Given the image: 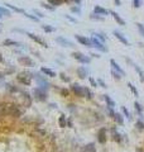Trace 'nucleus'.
Instances as JSON below:
<instances>
[{"label": "nucleus", "instance_id": "obj_58", "mask_svg": "<svg viewBox=\"0 0 144 152\" xmlns=\"http://www.w3.org/2000/svg\"><path fill=\"white\" fill-rule=\"evenodd\" d=\"M1 18H3V14H0V19H1Z\"/></svg>", "mask_w": 144, "mask_h": 152}, {"label": "nucleus", "instance_id": "obj_50", "mask_svg": "<svg viewBox=\"0 0 144 152\" xmlns=\"http://www.w3.org/2000/svg\"><path fill=\"white\" fill-rule=\"evenodd\" d=\"M65 18H66V19H68L70 22H72V23H76V22H77V20H76L75 18H72L71 15H67V14H66V15H65Z\"/></svg>", "mask_w": 144, "mask_h": 152}, {"label": "nucleus", "instance_id": "obj_19", "mask_svg": "<svg viewBox=\"0 0 144 152\" xmlns=\"http://www.w3.org/2000/svg\"><path fill=\"white\" fill-rule=\"evenodd\" d=\"M41 72L43 74L44 76H48V77H56L57 74L53 71L52 69H48V67H42L41 69Z\"/></svg>", "mask_w": 144, "mask_h": 152}, {"label": "nucleus", "instance_id": "obj_10", "mask_svg": "<svg viewBox=\"0 0 144 152\" xmlns=\"http://www.w3.org/2000/svg\"><path fill=\"white\" fill-rule=\"evenodd\" d=\"M91 42H92V47H95L97 51H100V52H108V47L105 46V43H102L97 38L92 37L91 38Z\"/></svg>", "mask_w": 144, "mask_h": 152}, {"label": "nucleus", "instance_id": "obj_30", "mask_svg": "<svg viewBox=\"0 0 144 152\" xmlns=\"http://www.w3.org/2000/svg\"><path fill=\"white\" fill-rule=\"evenodd\" d=\"M48 4H51L52 7H60V5H62L63 3H65V0H47Z\"/></svg>", "mask_w": 144, "mask_h": 152}, {"label": "nucleus", "instance_id": "obj_48", "mask_svg": "<svg viewBox=\"0 0 144 152\" xmlns=\"http://www.w3.org/2000/svg\"><path fill=\"white\" fill-rule=\"evenodd\" d=\"M88 81H90L91 86H94V87H97V86H99V84H97V81L95 80L94 77H91V76H90V77H88Z\"/></svg>", "mask_w": 144, "mask_h": 152}, {"label": "nucleus", "instance_id": "obj_57", "mask_svg": "<svg viewBox=\"0 0 144 152\" xmlns=\"http://www.w3.org/2000/svg\"><path fill=\"white\" fill-rule=\"evenodd\" d=\"M137 152H144V151L142 150V148H137Z\"/></svg>", "mask_w": 144, "mask_h": 152}, {"label": "nucleus", "instance_id": "obj_20", "mask_svg": "<svg viewBox=\"0 0 144 152\" xmlns=\"http://www.w3.org/2000/svg\"><path fill=\"white\" fill-rule=\"evenodd\" d=\"M134 109H135V112L138 113V115L140 117L139 119H142V118H143V112H144V108H143V105L140 104L139 102H138V100H137V102H134Z\"/></svg>", "mask_w": 144, "mask_h": 152}, {"label": "nucleus", "instance_id": "obj_43", "mask_svg": "<svg viewBox=\"0 0 144 152\" xmlns=\"http://www.w3.org/2000/svg\"><path fill=\"white\" fill-rule=\"evenodd\" d=\"M106 113H108V115L110 118H114V115H115L114 109H113L111 106H108V105H106Z\"/></svg>", "mask_w": 144, "mask_h": 152}, {"label": "nucleus", "instance_id": "obj_29", "mask_svg": "<svg viewBox=\"0 0 144 152\" xmlns=\"http://www.w3.org/2000/svg\"><path fill=\"white\" fill-rule=\"evenodd\" d=\"M85 152H96V147H95L94 142H90L85 146Z\"/></svg>", "mask_w": 144, "mask_h": 152}, {"label": "nucleus", "instance_id": "obj_53", "mask_svg": "<svg viewBox=\"0 0 144 152\" xmlns=\"http://www.w3.org/2000/svg\"><path fill=\"white\" fill-rule=\"evenodd\" d=\"M90 56H92V57H96V59H100V57H101V56H100L99 53H91Z\"/></svg>", "mask_w": 144, "mask_h": 152}, {"label": "nucleus", "instance_id": "obj_4", "mask_svg": "<svg viewBox=\"0 0 144 152\" xmlns=\"http://www.w3.org/2000/svg\"><path fill=\"white\" fill-rule=\"evenodd\" d=\"M72 59H75L76 61H78L80 63H82V65H88V63L91 62V57L90 56H86L85 53L80 52V51H75V52L71 53Z\"/></svg>", "mask_w": 144, "mask_h": 152}, {"label": "nucleus", "instance_id": "obj_49", "mask_svg": "<svg viewBox=\"0 0 144 152\" xmlns=\"http://www.w3.org/2000/svg\"><path fill=\"white\" fill-rule=\"evenodd\" d=\"M97 84H99L101 87H104V89H106V87H108V86H106V84H105V81H104L102 79H97Z\"/></svg>", "mask_w": 144, "mask_h": 152}, {"label": "nucleus", "instance_id": "obj_39", "mask_svg": "<svg viewBox=\"0 0 144 152\" xmlns=\"http://www.w3.org/2000/svg\"><path fill=\"white\" fill-rule=\"evenodd\" d=\"M71 11L73 14L80 15L81 14V7H80V5H73V7H71Z\"/></svg>", "mask_w": 144, "mask_h": 152}, {"label": "nucleus", "instance_id": "obj_42", "mask_svg": "<svg viewBox=\"0 0 144 152\" xmlns=\"http://www.w3.org/2000/svg\"><path fill=\"white\" fill-rule=\"evenodd\" d=\"M0 14H3V15H10L11 14V11L9 10V9L7 7H0Z\"/></svg>", "mask_w": 144, "mask_h": 152}, {"label": "nucleus", "instance_id": "obj_21", "mask_svg": "<svg viewBox=\"0 0 144 152\" xmlns=\"http://www.w3.org/2000/svg\"><path fill=\"white\" fill-rule=\"evenodd\" d=\"M134 67V70H135L137 71V74H138V76H139V79H140V81H142V83H144V71H143V69L140 67V66H138L137 63H133V65H131Z\"/></svg>", "mask_w": 144, "mask_h": 152}, {"label": "nucleus", "instance_id": "obj_32", "mask_svg": "<svg viewBox=\"0 0 144 152\" xmlns=\"http://www.w3.org/2000/svg\"><path fill=\"white\" fill-rule=\"evenodd\" d=\"M85 98L87 100H92V98H94V93L86 86H85Z\"/></svg>", "mask_w": 144, "mask_h": 152}, {"label": "nucleus", "instance_id": "obj_47", "mask_svg": "<svg viewBox=\"0 0 144 152\" xmlns=\"http://www.w3.org/2000/svg\"><path fill=\"white\" fill-rule=\"evenodd\" d=\"M131 4H133V8H140L142 7V0H133V3H131Z\"/></svg>", "mask_w": 144, "mask_h": 152}, {"label": "nucleus", "instance_id": "obj_35", "mask_svg": "<svg viewBox=\"0 0 144 152\" xmlns=\"http://www.w3.org/2000/svg\"><path fill=\"white\" fill-rule=\"evenodd\" d=\"M135 127H137L138 130H144V122H143V119H138L135 122Z\"/></svg>", "mask_w": 144, "mask_h": 152}, {"label": "nucleus", "instance_id": "obj_13", "mask_svg": "<svg viewBox=\"0 0 144 152\" xmlns=\"http://www.w3.org/2000/svg\"><path fill=\"white\" fill-rule=\"evenodd\" d=\"M94 13L105 17V15H109L110 14V10H109V9H105V8L100 7V5H95V7H94Z\"/></svg>", "mask_w": 144, "mask_h": 152}, {"label": "nucleus", "instance_id": "obj_11", "mask_svg": "<svg viewBox=\"0 0 144 152\" xmlns=\"http://www.w3.org/2000/svg\"><path fill=\"white\" fill-rule=\"evenodd\" d=\"M54 41L57 42L60 46H62V47H75V43H73L72 41H70V39H67L65 37H56Z\"/></svg>", "mask_w": 144, "mask_h": 152}, {"label": "nucleus", "instance_id": "obj_1", "mask_svg": "<svg viewBox=\"0 0 144 152\" xmlns=\"http://www.w3.org/2000/svg\"><path fill=\"white\" fill-rule=\"evenodd\" d=\"M32 76H33V79L37 81V84H38V87L44 89V90L50 89L51 84L47 81V77H44V76L42 75V72H32Z\"/></svg>", "mask_w": 144, "mask_h": 152}, {"label": "nucleus", "instance_id": "obj_34", "mask_svg": "<svg viewBox=\"0 0 144 152\" xmlns=\"http://www.w3.org/2000/svg\"><path fill=\"white\" fill-rule=\"evenodd\" d=\"M128 87H129V89H130V91H131V93H133V95H134V96H137V98H138V96H139V93H138V89H137V87L134 86V85L131 84V83H128Z\"/></svg>", "mask_w": 144, "mask_h": 152}, {"label": "nucleus", "instance_id": "obj_59", "mask_svg": "<svg viewBox=\"0 0 144 152\" xmlns=\"http://www.w3.org/2000/svg\"><path fill=\"white\" fill-rule=\"evenodd\" d=\"M0 30H1V24H0Z\"/></svg>", "mask_w": 144, "mask_h": 152}, {"label": "nucleus", "instance_id": "obj_12", "mask_svg": "<svg viewBox=\"0 0 144 152\" xmlns=\"http://www.w3.org/2000/svg\"><path fill=\"white\" fill-rule=\"evenodd\" d=\"M113 34H114L115 37H116V39H118V41H120L123 44H125V46H130L129 41H128V39H127V37H125V36L123 34V33L120 32V30L114 29V30H113Z\"/></svg>", "mask_w": 144, "mask_h": 152}, {"label": "nucleus", "instance_id": "obj_52", "mask_svg": "<svg viewBox=\"0 0 144 152\" xmlns=\"http://www.w3.org/2000/svg\"><path fill=\"white\" fill-rule=\"evenodd\" d=\"M81 1H82V0H73V4H75V5H81Z\"/></svg>", "mask_w": 144, "mask_h": 152}, {"label": "nucleus", "instance_id": "obj_55", "mask_svg": "<svg viewBox=\"0 0 144 152\" xmlns=\"http://www.w3.org/2000/svg\"><path fill=\"white\" fill-rule=\"evenodd\" d=\"M66 4H73V0H65Z\"/></svg>", "mask_w": 144, "mask_h": 152}, {"label": "nucleus", "instance_id": "obj_22", "mask_svg": "<svg viewBox=\"0 0 144 152\" xmlns=\"http://www.w3.org/2000/svg\"><path fill=\"white\" fill-rule=\"evenodd\" d=\"M3 44H4V46H10V47H22V46H23L20 42L13 41V39H5V41L3 42Z\"/></svg>", "mask_w": 144, "mask_h": 152}, {"label": "nucleus", "instance_id": "obj_23", "mask_svg": "<svg viewBox=\"0 0 144 152\" xmlns=\"http://www.w3.org/2000/svg\"><path fill=\"white\" fill-rule=\"evenodd\" d=\"M102 99L105 100V103H106V105H108V106H111V108H114V106L116 105V103L111 98H110V95H108V94L102 95Z\"/></svg>", "mask_w": 144, "mask_h": 152}, {"label": "nucleus", "instance_id": "obj_26", "mask_svg": "<svg viewBox=\"0 0 144 152\" xmlns=\"http://www.w3.org/2000/svg\"><path fill=\"white\" fill-rule=\"evenodd\" d=\"M7 8H9L10 10H13V11H17V13H20V14H25V11L23 10L22 8H17V7H14V5H11V4H9V3H7V4H4Z\"/></svg>", "mask_w": 144, "mask_h": 152}, {"label": "nucleus", "instance_id": "obj_56", "mask_svg": "<svg viewBox=\"0 0 144 152\" xmlns=\"http://www.w3.org/2000/svg\"><path fill=\"white\" fill-rule=\"evenodd\" d=\"M0 62H4V57H3L1 53H0Z\"/></svg>", "mask_w": 144, "mask_h": 152}, {"label": "nucleus", "instance_id": "obj_44", "mask_svg": "<svg viewBox=\"0 0 144 152\" xmlns=\"http://www.w3.org/2000/svg\"><path fill=\"white\" fill-rule=\"evenodd\" d=\"M24 17L29 18V19H30V20H33V22H39V18H38V17H35L34 14H28V13H25V14H24Z\"/></svg>", "mask_w": 144, "mask_h": 152}, {"label": "nucleus", "instance_id": "obj_28", "mask_svg": "<svg viewBox=\"0 0 144 152\" xmlns=\"http://www.w3.org/2000/svg\"><path fill=\"white\" fill-rule=\"evenodd\" d=\"M58 124H60V127L61 128H65V127H67V118H66V115H61L60 117V119H58Z\"/></svg>", "mask_w": 144, "mask_h": 152}, {"label": "nucleus", "instance_id": "obj_16", "mask_svg": "<svg viewBox=\"0 0 144 152\" xmlns=\"http://www.w3.org/2000/svg\"><path fill=\"white\" fill-rule=\"evenodd\" d=\"M110 132H111V137H113V139H114L115 142L120 143V142L123 141V136L118 132V129H116V128H114V127H113V128L110 129Z\"/></svg>", "mask_w": 144, "mask_h": 152}, {"label": "nucleus", "instance_id": "obj_2", "mask_svg": "<svg viewBox=\"0 0 144 152\" xmlns=\"http://www.w3.org/2000/svg\"><path fill=\"white\" fill-rule=\"evenodd\" d=\"M32 80H33L32 72L23 71V72H19V74L17 75V81L19 84L24 85V86H30V85H32Z\"/></svg>", "mask_w": 144, "mask_h": 152}, {"label": "nucleus", "instance_id": "obj_14", "mask_svg": "<svg viewBox=\"0 0 144 152\" xmlns=\"http://www.w3.org/2000/svg\"><path fill=\"white\" fill-rule=\"evenodd\" d=\"M110 66H111V69L113 70H115L116 72H119L121 76H125V71L120 67V65H119L118 62H116L115 60H110Z\"/></svg>", "mask_w": 144, "mask_h": 152}, {"label": "nucleus", "instance_id": "obj_9", "mask_svg": "<svg viewBox=\"0 0 144 152\" xmlns=\"http://www.w3.org/2000/svg\"><path fill=\"white\" fill-rule=\"evenodd\" d=\"M18 62H19L22 66H27V67H34L35 66V62L30 59L29 56H19Z\"/></svg>", "mask_w": 144, "mask_h": 152}, {"label": "nucleus", "instance_id": "obj_38", "mask_svg": "<svg viewBox=\"0 0 144 152\" xmlns=\"http://www.w3.org/2000/svg\"><path fill=\"white\" fill-rule=\"evenodd\" d=\"M135 26H137V28H138V32H139V34L144 38V24H142V23H137Z\"/></svg>", "mask_w": 144, "mask_h": 152}, {"label": "nucleus", "instance_id": "obj_40", "mask_svg": "<svg viewBox=\"0 0 144 152\" xmlns=\"http://www.w3.org/2000/svg\"><path fill=\"white\" fill-rule=\"evenodd\" d=\"M60 79L63 81V83H71V79H70L68 76L65 74V72H61V74H60Z\"/></svg>", "mask_w": 144, "mask_h": 152}, {"label": "nucleus", "instance_id": "obj_41", "mask_svg": "<svg viewBox=\"0 0 144 152\" xmlns=\"http://www.w3.org/2000/svg\"><path fill=\"white\" fill-rule=\"evenodd\" d=\"M41 5H42V8H44V9H47V10H50V11H54V7H52L51 4H48V3H41Z\"/></svg>", "mask_w": 144, "mask_h": 152}, {"label": "nucleus", "instance_id": "obj_7", "mask_svg": "<svg viewBox=\"0 0 144 152\" xmlns=\"http://www.w3.org/2000/svg\"><path fill=\"white\" fill-rule=\"evenodd\" d=\"M25 34L28 36V37L32 39L33 42H35L37 44H39V46H42V47H44V48H48V43L44 41L42 37H39V36H37L34 34V33H30V32H25Z\"/></svg>", "mask_w": 144, "mask_h": 152}, {"label": "nucleus", "instance_id": "obj_27", "mask_svg": "<svg viewBox=\"0 0 144 152\" xmlns=\"http://www.w3.org/2000/svg\"><path fill=\"white\" fill-rule=\"evenodd\" d=\"M42 29H43V32H46V33H53L54 30H56V28L50 26V24H42Z\"/></svg>", "mask_w": 144, "mask_h": 152}, {"label": "nucleus", "instance_id": "obj_46", "mask_svg": "<svg viewBox=\"0 0 144 152\" xmlns=\"http://www.w3.org/2000/svg\"><path fill=\"white\" fill-rule=\"evenodd\" d=\"M33 14H34L35 17H38L39 19H42V18H44V14L42 13L41 10H38V9H33Z\"/></svg>", "mask_w": 144, "mask_h": 152}, {"label": "nucleus", "instance_id": "obj_33", "mask_svg": "<svg viewBox=\"0 0 144 152\" xmlns=\"http://www.w3.org/2000/svg\"><path fill=\"white\" fill-rule=\"evenodd\" d=\"M22 95H23V98H24V100H25V103H27V105H30L32 104V98H30V95L28 93H25V91H22Z\"/></svg>", "mask_w": 144, "mask_h": 152}, {"label": "nucleus", "instance_id": "obj_25", "mask_svg": "<svg viewBox=\"0 0 144 152\" xmlns=\"http://www.w3.org/2000/svg\"><path fill=\"white\" fill-rule=\"evenodd\" d=\"M116 123L119 124V126H124V117H123V114H120V113H115V115H114V118H113Z\"/></svg>", "mask_w": 144, "mask_h": 152}, {"label": "nucleus", "instance_id": "obj_18", "mask_svg": "<svg viewBox=\"0 0 144 152\" xmlns=\"http://www.w3.org/2000/svg\"><path fill=\"white\" fill-rule=\"evenodd\" d=\"M5 89H7L10 94H15V93H22V89L17 85H13V84H7L5 85Z\"/></svg>", "mask_w": 144, "mask_h": 152}, {"label": "nucleus", "instance_id": "obj_45", "mask_svg": "<svg viewBox=\"0 0 144 152\" xmlns=\"http://www.w3.org/2000/svg\"><path fill=\"white\" fill-rule=\"evenodd\" d=\"M60 94H61V96L66 98V96L70 95V90H67L66 87H62V89H60Z\"/></svg>", "mask_w": 144, "mask_h": 152}, {"label": "nucleus", "instance_id": "obj_24", "mask_svg": "<svg viewBox=\"0 0 144 152\" xmlns=\"http://www.w3.org/2000/svg\"><path fill=\"white\" fill-rule=\"evenodd\" d=\"M92 34H94V37H95V38H97L99 41L102 42V43H105V41L108 39V37H106V36L102 32H92Z\"/></svg>", "mask_w": 144, "mask_h": 152}, {"label": "nucleus", "instance_id": "obj_36", "mask_svg": "<svg viewBox=\"0 0 144 152\" xmlns=\"http://www.w3.org/2000/svg\"><path fill=\"white\" fill-rule=\"evenodd\" d=\"M121 112H123V114H124L125 117L128 118V119L131 120V114H130V112L128 110V108H127V106H121Z\"/></svg>", "mask_w": 144, "mask_h": 152}, {"label": "nucleus", "instance_id": "obj_5", "mask_svg": "<svg viewBox=\"0 0 144 152\" xmlns=\"http://www.w3.org/2000/svg\"><path fill=\"white\" fill-rule=\"evenodd\" d=\"M96 138L100 145H105L108 142V128L106 127H101L96 133Z\"/></svg>", "mask_w": 144, "mask_h": 152}, {"label": "nucleus", "instance_id": "obj_37", "mask_svg": "<svg viewBox=\"0 0 144 152\" xmlns=\"http://www.w3.org/2000/svg\"><path fill=\"white\" fill-rule=\"evenodd\" d=\"M111 76H113V79H114V80H118V81H120L121 77H123L119 72H116L115 70H113V69H111Z\"/></svg>", "mask_w": 144, "mask_h": 152}, {"label": "nucleus", "instance_id": "obj_17", "mask_svg": "<svg viewBox=\"0 0 144 152\" xmlns=\"http://www.w3.org/2000/svg\"><path fill=\"white\" fill-rule=\"evenodd\" d=\"M110 14H111V17L114 18V20L119 24V26H125V20L123 19V18H121L118 13H116V11H114V10H110Z\"/></svg>", "mask_w": 144, "mask_h": 152}, {"label": "nucleus", "instance_id": "obj_54", "mask_svg": "<svg viewBox=\"0 0 144 152\" xmlns=\"http://www.w3.org/2000/svg\"><path fill=\"white\" fill-rule=\"evenodd\" d=\"M4 74H3V72H0V81H3V80H4Z\"/></svg>", "mask_w": 144, "mask_h": 152}, {"label": "nucleus", "instance_id": "obj_8", "mask_svg": "<svg viewBox=\"0 0 144 152\" xmlns=\"http://www.w3.org/2000/svg\"><path fill=\"white\" fill-rule=\"evenodd\" d=\"M75 38H76V41H77L78 43H81L82 46H85V47H88V48L92 47V42H91V38L86 37V36L76 34V36H75Z\"/></svg>", "mask_w": 144, "mask_h": 152}, {"label": "nucleus", "instance_id": "obj_51", "mask_svg": "<svg viewBox=\"0 0 144 152\" xmlns=\"http://www.w3.org/2000/svg\"><path fill=\"white\" fill-rule=\"evenodd\" d=\"M114 4L116 5V7H120V5H121V0H114Z\"/></svg>", "mask_w": 144, "mask_h": 152}, {"label": "nucleus", "instance_id": "obj_6", "mask_svg": "<svg viewBox=\"0 0 144 152\" xmlns=\"http://www.w3.org/2000/svg\"><path fill=\"white\" fill-rule=\"evenodd\" d=\"M71 91L78 98H85V86H82V85L77 83L71 84Z\"/></svg>", "mask_w": 144, "mask_h": 152}, {"label": "nucleus", "instance_id": "obj_15", "mask_svg": "<svg viewBox=\"0 0 144 152\" xmlns=\"http://www.w3.org/2000/svg\"><path fill=\"white\" fill-rule=\"evenodd\" d=\"M76 74H77V76L80 79H86L87 77V75H88V71H87V69L85 67V66H80V67H77V70H76Z\"/></svg>", "mask_w": 144, "mask_h": 152}, {"label": "nucleus", "instance_id": "obj_3", "mask_svg": "<svg viewBox=\"0 0 144 152\" xmlns=\"http://www.w3.org/2000/svg\"><path fill=\"white\" fill-rule=\"evenodd\" d=\"M32 95L37 102H47V99H48L47 90L41 89V87H34L32 90Z\"/></svg>", "mask_w": 144, "mask_h": 152}, {"label": "nucleus", "instance_id": "obj_31", "mask_svg": "<svg viewBox=\"0 0 144 152\" xmlns=\"http://www.w3.org/2000/svg\"><path fill=\"white\" fill-rule=\"evenodd\" d=\"M90 19H92V20H99V22H104L105 20V17H102V15H99V14H95L92 13L90 15Z\"/></svg>", "mask_w": 144, "mask_h": 152}]
</instances>
